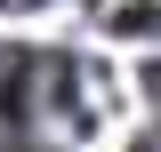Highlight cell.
<instances>
[{
  "instance_id": "3957f363",
  "label": "cell",
  "mask_w": 161,
  "mask_h": 152,
  "mask_svg": "<svg viewBox=\"0 0 161 152\" xmlns=\"http://www.w3.org/2000/svg\"><path fill=\"white\" fill-rule=\"evenodd\" d=\"M0 8H32V0H0Z\"/></svg>"
},
{
  "instance_id": "7a4b0ae2",
  "label": "cell",
  "mask_w": 161,
  "mask_h": 152,
  "mask_svg": "<svg viewBox=\"0 0 161 152\" xmlns=\"http://www.w3.org/2000/svg\"><path fill=\"white\" fill-rule=\"evenodd\" d=\"M0 152H48V144H32V136H16V144H0Z\"/></svg>"
},
{
  "instance_id": "6da1fadb",
  "label": "cell",
  "mask_w": 161,
  "mask_h": 152,
  "mask_svg": "<svg viewBox=\"0 0 161 152\" xmlns=\"http://www.w3.org/2000/svg\"><path fill=\"white\" fill-rule=\"evenodd\" d=\"M113 32H129V40H161V8H153V0H145V8H121V16H113Z\"/></svg>"
}]
</instances>
